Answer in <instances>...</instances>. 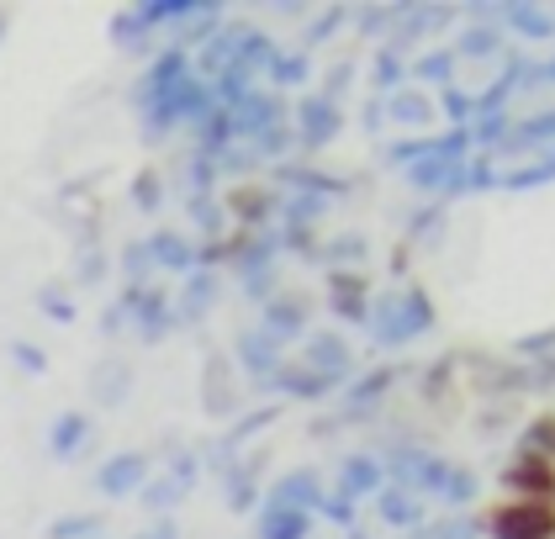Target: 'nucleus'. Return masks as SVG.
<instances>
[{"label":"nucleus","mask_w":555,"mask_h":539,"mask_svg":"<svg viewBox=\"0 0 555 539\" xmlns=\"http://www.w3.org/2000/svg\"><path fill=\"white\" fill-rule=\"evenodd\" d=\"M492 539H555V408L524 428L487 502Z\"/></svg>","instance_id":"nucleus-1"}]
</instances>
